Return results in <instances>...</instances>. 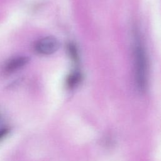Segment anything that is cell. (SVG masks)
Wrapping results in <instances>:
<instances>
[{
    "label": "cell",
    "instance_id": "6da1fadb",
    "mask_svg": "<svg viewBox=\"0 0 161 161\" xmlns=\"http://www.w3.org/2000/svg\"><path fill=\"white\" fill-rule=\"evenodd\" d=\"M133 57L135 84L139 91L144 92L148 86V58L141 37L137 32H135L134 36Z\"/></svg>",
    "mask_w": 161,
    "mask_h": 161
},
{
    "label": "cell",
    "instance_id": "7a4b0ae2",
    "mask_svg": "<svg viewBox=\"0 0 161 161\" xmlns=\"http://www.w3.org/2000/svg\"><path fill=\"white\" fill-rule=\"evenodd\" d=\"M60 47L59 41L53 36H46L38 40L35 44V50L43 55H50L56 52Z\"/></svg>",
    "mask_w": 161,
    "mask_h": 161
},
{
    "label": "cell",
    "instance_id": "3957f363",
    "mask_svg": "<svg viewBox=\"0 0 161 161\" xmlns=\"http://www.w3.org/2000/svg\"><path fill=\"white\" fill-rule=\"evenodd\" d=\"M30 61V58L26 56H18L8 60L4 65L6 72L11 73L19 70L25 66Z\"/></svg>",
    "mask_w": 161,
    "mask_h": 161
},
{
    "label": "cell",
    "instance_id": "277c9868",
    "mask_svg": "<svg viewBox=\"0 0 161 161\" xmlns=\"http://www.w3.org/2000/svg\"><path fill=\"white\" fill-rule=\"evenodd\" d=\"M81 79H82L81 74L77 70L74 71L70 74H69V75L67 78L66 82L68 87L70 89L75 87L80 82Z\"/></svg>",
    "mask_w": 161,
    "mask_h": 161
},
{
    "label": "cell",
    "instance_id": "5b68a950",
    "mask_svg": "<svg viewBox=\"0 0 161 161\" xmlns=\"http://www.w3.org/2000/svg\"><path fill=\"white\" fill-rule=\"evenodd\" d=\"M68 50H69V53L70 54L71 58L74 60L77 61L78 59V53L76 47L74 44H69L68 46Z\"/></svg>",
    "mask_w": 161,
    "mask_h": 161
},
{
    "label": "cell",
    "instance_id": "8992f818",
    "mask_svg": "<svg viewBox=\"0 0 161 161\" xmlns=\"http://www.w3.org/2000/svg\"><path fill=\"white\" fill-rule=\"evenodd\" d=\"M9 132V128L6 127H3L0 128V141L3 140Z\"/></svg>",
    "mask_w": 161,
    "mask_h": 161
}]
</instances>
